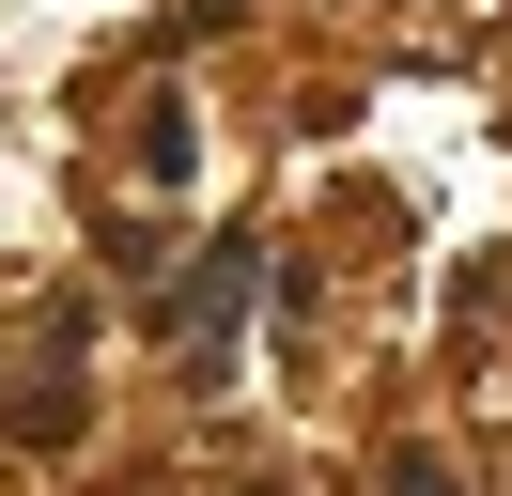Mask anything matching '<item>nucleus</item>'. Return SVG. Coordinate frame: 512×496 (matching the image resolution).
<instances>
[{"label": "nucleus", "instance_id": "obj_1", "mask_svg": "<svg viewBox=\"0 0 512 496\" xmlns=\"http://www.w3.org/2000/svg\"><path fill=\"white\" fill-rule=\"evenodd\" d=\"M249 295H264V248H202V264L156 295V326L187 341L202 372H233V326H249Z\"/></svg>", "mask_w": 512, "mask_h": 496}, {"label": "nucleus", "instance_id": "obj_2", "mask_svg": "<svg viewBox=\"0 0 512 496\" xmlns=\"http://www.w3.org/2000/svg\"><path fill=\"white\" fill-rule=\"evenodd\" d=\"M0 434H16V450H63L78 434V388H63V341H16V357H0Z\"/></svg>", "mask_w": 512, "mask_h": 496}, {"label": "nucleus", "instance_id": "obj_3", "mask_svg": "<svg viewBox=\"0 0 512 496\" xmlns=\"http://www.w3.org/2000/svg\"><path fill=\"white\" fill-rule=\"evenodd\" d=\"M140 186H187V109H140Z\"/></svg>", "mask_w": 512, "mask_h": 496}, {"label": "nucleus", "instance_id": "obj_4", "mask_svg": "<svg viewBox=\"0 0 512 496\" xmlns=\"http://www.w3.org/2000/svg\"><path fill=\"white\" fill-rule=\"evenodd\" d=\"M373 496H466V481H450L435 450H388V465H373Z\"/></svg>", "mask_w": 512, "mask_h": 496}, {"label": "nucleus", "instance_id": "obj_5", "mask_svg": "<svg viewBox=\"0 0 512 496\" xmlns=\"http://www.w3.org/2000/svg\"><path fill=\"white\" fill-rule=\"evenodd\" d=\"M233 496H280V481H233Z\"/></svg>", "mask_w": 512, "mask_h": 496}]
</instances>
